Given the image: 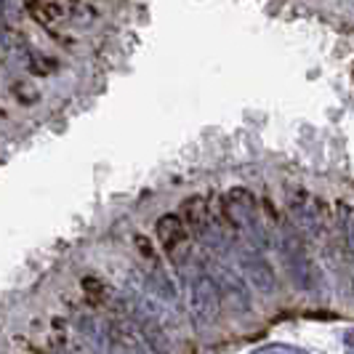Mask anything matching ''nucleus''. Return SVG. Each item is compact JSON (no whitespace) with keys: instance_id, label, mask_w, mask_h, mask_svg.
Segmentation results:
<instances>
[{"instance_id":"nucleus-14","label":"nucleus","mask_w":354,"mask_h":354,"mask_svg":"<svg viewBox=\"0 0 354 354\" xmlns=\"http://www.w3.org/2000/svg\"><path fill=\"white\" fill-rule=\"evenodd\" d=\"M346 346H349V349H354V330H349V333H346Z\"/></svg>"},{"instance_id":"nucleus-13","label":"nucleus","mask_w":354,"mask_h":354,"mask_svg":"<svg viewBox=\"0 0 354 354\" xmlns=\"http://www.w3.org/2000/svg\"><path fill=\"white\" fill-rule=\"evenodd\" d=\"M123 354H147L142 346H133V349H123Z\"/></svg>"},{"instance_id":"nucleus-8","label":"nucleus","mask_w":354,"mask_h":354,"mask_svg":"<svg viewBox=\"0 0 354 354\" xmlns=\"http://www.w3.org/2000/svg\"><path fill=\"white\" fill-rule=\"evenodd\" d=\"M144 283H147V288L155 293V296H160L162 301H176V285H174V280L160 269V266H152L149 272H147V277H144Z\"/></svg>"},{"instance_id":"nucleus-15","label":"nucleus","mask_w":354,"mask_h":354,"mask_svg":"<svg viewBox=\"0 0 354 354\" xmlns=\"http://www.w3.org/2000/svg\"><path fill=\"white\" fill-rule=\"evenodd\" d=\"M3 14H6V0H0V19H3Z\"/></svg>"},{"instance_id":"nucleus-2","label":"nucleus","mask_w":354,"mask_h":354,"mask_svg":"<svg viewBox=\"0 0 354 354\" xmlns=\"http://www.w3.org/2000/svg\"><path fill=\"white\" fill-rule=\"evenodd\" d=\"M189 315L197 328H211L221 315V290L211 269H197L189 280Z\"/></svg>"},{"instance_id":"nucleus-11","label":"nucleus","mask_w":354,"mask_h":354,"mask_svg":"<svg viewBox=\"0 0 354 354\" xmlns=\"http://www.w3.org/2000/svg\"><path fill=\"white\" fill-rule=\"evenodd\" d=\"M250 354H306L304 349L293 346V344H283V341H272V344H261L256 349H250Z\"/></svg>"},{"instance_id":"nucleus-5","label":"nucleus","mask_w":354,"mask_h":354,"mask_svg":"<svg viewBox=\"0 0 354 354\" xmlns=\"http://www.w3.org/2000/svg\"><path fill=\"white\" fill-rule=\"evenodd\" d=\"M211 274L216 277V283H218V290H221V299H227L232 306V312L234 315H248L250 312V288L248 283L237 274V272H232L227 264H213Z\"/></svg>"},{"instance_id":"nucleus-1","label":"nucleus","mask_w":354,"mask_h":354,"mask_svg":"<svg viewBox=\"0 0 354 354\" xmlns=\"http://www.w3.org/2000/svg\"><path fill=\"white\" fill-rule=\"evenodd\" d=\"M280 253H283V261L288 266V274H290L293 285L299 290H315L319 283L317 266L312 261V256L306 253L301 234L293 227H288V224L280 232Z\"/></svg>"},{"instance_id":"nucleus-16","label":"nucleus","mask_w":354,"mask_h":354,"mask_svg":"<svg viewBox=\"0 0 354 354\" xmlns=\"http://www.w3.org/2000/svg\"><path fill=\"white\" fill-rule=\"evenodd\" d=\"M349 354H354V349H352V352H349Z\"/></svg>"},{"instance_id":"nucleus-12","label":"nucleus","mask_w":354,"mask_h":354,"mask_svg":"<svg viewBox=\"0 0 354 354\" xmlns=\"http://www.w3.org/2000/svg\"><path fill=\"white\" fill-rule=\"evenodd\" d=\"M344 237H346V250L354 256V216L344 221Z\"/></svg>"},{"instance_id":"nucleus-7","label":"nucleus","mask_w":354,"mask_h":354,"mask_svg":"<svg viewBox=\"0 0 354 354\" xmlns=\"http://www.w3.org/2000/svg\"><path fill=\"white\" fill-rule=\"evenodd\" d=\"M158 237L165 248L174 250L184 243V237H187V227H184V221H181L178 216L165 213V216H160V221H158Z\"/></svg>"},{"instance_id":"nucleus-4","label":"nucleus","mask_w":354,"mask_h":354,"mask_svg":"<svg viewBox=\"0 0 354 354\" xmlns=\"http://www.w3.org/2000/svg\"><path fill=\"white\" fill-rule=\"evenodd\" d=\"M227 213H230V221L237 230L248 232L253 248H264V230H261V224H259L253 197H250L245 189L230 192V197H227Z\"/></svg>"},{"instance_id":"nucleus-10","label":"nucleus","mask_w":354,"mask_h":354,"mask_svg":"<svg viewBox=\"0 0 354 354\" xmlns=\"http://www.w3.org/2000/svg\"><path fill=\"white\" fill-rule=\"evenodd\" d=\"M293 216H296V224L301 230L317 234L319 232V213L312 203H293Z\"/></svg>"},{"instance_id":"nucleus-9","label":"nucleus","mask_w":354,"mask_h":354,"mask_svg":"<svg viewBox=\"0 0 354 354\" xmlns=\"http://www.w3.org/2000/svg\"><path fill=\"white\" fill-rule=\"evenodd\" d=\"M77 328H80V333L93 341L96 346H104V349H112V341H109V325H102L96 317H80L77 319Z\"/></svg>"},{"instance_id":"nucleus-6","label":"nucleus","mask_w":354,"mask_h":354,"mask_svg":"<svg viewBox=\"0 0 354 354\" xmlns=\"http://www.w3.org/2000/svg\"><path fill=\"white\" fill-rule=\"evenodd\" d=\"M133 322V328H136V333L142 338V344L149 346V352L155 354H171L174 352V344H171V338H168V330H165V325H160L155 319H131Z\"/></svg>"},{"instance_id":"nucleus-3","label":"nucleus","mask_w":354,"mask_h":354,"mask_svg":"<svg viewBox=\"0 0 354 354\" xmlns=\"http://www.w3.org/2000/svg\"><path fill=\"white\" fill-rule=\"evenodd\" d=\"M237 264L243 269V274H245V283L256 290V293H261V296H272V293H277V274H274V269L272 264L264 259V253L259 248H253V245H237Z\"/></svg>"}]
</instances>
